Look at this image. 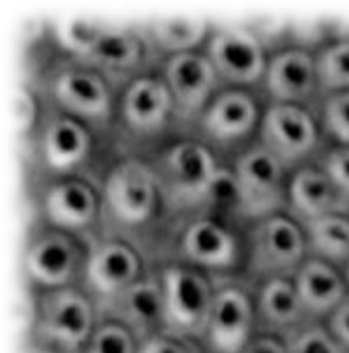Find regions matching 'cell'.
<instances>
[{"label":"cell","instance_id":"6da1fadb","mask_svg":"<svg viewBox=\"0 0 349 353\" xmlns=\"http://www.w3.org/2000/svg\"><path fill=\"white\" fill-rule=\"evenodd\" d=\"M98 321L97 302L80 285L36 292L32 339L63 353H81Z\"/></svg>","mask_w":349,"mask_h":353},{"label":"cell","instance_id":"7a4b0ae2","mask_svg":"<svg viewBox=\"0 0 349 353\" xmlns=\"http://www.w3.org/2000/svg\"><path fill=\"white\" fill-rule=\"evenodd\" d=\"M164 296V330L201 343L215 294L212 275L181 261L159 269Z\"/></svg>","mask_w":349,"mask_h":353},{"label":"cell","instance_id":"3957f363","mask_svg":"<svg viewBox=\"0 0 349 353\" xmlns=\"http://www.w3.org/2000/svg\"><path fill=\"white\" fill-rule=\"evenodd\" d=\"M307 256L304 228L286 211L254 222L245 258L250 279L257 283L279 276L293 279Z\"/></svg>","mask_w":349,"mask_h":353},{"label":"cell","instance_id":"277c9868","mask_svg":"<svg viewBox=\"0 0 349 353\" xmlns=\"http://www.w3.org/2000/svg\"><path fill=\"white\" fill-rule=\"evenodd\" d=\"M89 250L76 234L43 228L32 234L23 249V275L36 292L81 286Z\"/></svg>","mask_w":349,"mask_h":353},{"label":"cell","instance_id":"5b68a950","mask_svg":"<svg viewBox=\"0 0 349 353\" xmlns=\"http://www.w3.org/2000/svg\"><path fill=\"white\" fill-rule=\"evenodd\" d=\"M259 144L288 172L312 164L323 139L317 111L301 105L268 103L259 123Z\"/></svg>","mask_w":349,"mask_h":353},{"label":"cell","instance_id":"8992f818","mask_svg":"<svg viewBox=\"0 0 349 353\" xmlns=\"http://www.w3.org/2000/svg\"><path fill=\"white\" fill-rule=\"evenodd\" d=\"M233 174L239 190V210L253 222L287 208L290 172L262 145H253L237 157Z\"/></svg>","mask_w":349,"mask_h":353},{"label":"cell","instance_id":"52a82bcc","mask_svg":"<svg viewBox=\"0 0 349 353\" xmlns=\"http://www.w3.org/2000/svg\"><path fill=\"white\" fill-rule=\"evenodd\" d=\"M257 333L254 292L224 275L215 280V294L206 325V353H242Z\"/></svg>","mask_w":349,"mask_h":353},{"label":"cell","instance_id":"ba28073f","mask_svg":"<svg viewBox=\"0 0 349 353\" xmlns=\"http://www.w3.org/2000/svg\"><path fill=\"white\" fill-rule=\"evenodd\" d=\"M204 54L218 80L240 90L262 83L270 57L262 38L245 26H223L212 30Z\"/></svg>","mask_w":349,"mask_h":353},{"label":"cell","instance_id":"9c48e42d","mask_svg":"<svg viewBox=\"0 0 349 353\" xmlns=\"http://www.w3.org/2000/svg\"><path fill=\"white\" fill-rule=\"evenodd\" d=\"M156 174L149 164L125 160L109 170L103 186V205L123 227L136 228L149 222L158 207Z\"/></svg>","mask_w":349,"mask_h":353},{"label":"cell","instance_id":"30bf717a","mask_svg":"<svg viewBox=\"0 0 349 353\" xmlns=\"http://www.w3.org/2000/svg\"><path fill=\"white\" fill-rule=\"evenodd\" d=\"M264 90L270 103L318 108L321 102L315 52L303 46H287L268 57Z\"/></svg>","mask_w":349,"mask_h":353},{"label":"cell","instance_id":"8fae6325","mask_svg":"<svg viewBox=\"0 0 349 353\" xmlns=\"http://www.w3.org/2000/svg\"><path fill=\"white\" fill-rule=\"evenodd\" d=\"M69 43L83 61L106 72L133 70L144 58L139 34L119 26L76 22L69 28Z\"/></svg>","mask_w":349,"mask_h":353},{"label":"cell","instance_id":"7c38bea8","mask_svg":"<svg viewBox=\"0 0 349 353\" xmlns=\"http://www.w3.org/2000/svg\"><path fill=\"white\" fill-rule=\"evenodd\" d=\"M162 79L173 100L175 116L180 121L200 119L215 97L220 83L209 58L198 50L169 57Z\"/></svg>","mask_w":349,"mask_h":353},{"label":"cell","instance_id":"4fadbf2b","mask_svg":"<svg viewBox=\"0 0 349 353\" xmlns=\"http://www.w3.org/2000/svg\"><path fill=\"white\" fill-rule=\"evenodd\" d=\"M144 274L139 252L127 241L111 238L91 247L81 288L102 303L127 290Z\"/></svg>","mask_w":349,"mask_h":353},{"label":"cell","instance_id":"5bb4252c","mask_svg":"<svg viewBox=\"0 0 349 353\" xmlns=\"http://www.w3.org/2000/svg\"><path fill=\"white\" fill-rule=\"evenodd\" d=\"M100 319L122 323L142 341L164 330V296L158 274H144L131 286L97 303Z\"/></svg>","mask_w":349,"mask_h":353},{"label":"cell","instance_id":"9a60e30c","mask_svg":"<svg viewBox=\"0 0 349 353\" xmlns=\"http://www.w3.org/2000/svg\"><path fill=\"white\" fill-rule=\"evenodd\" d=\"M178 252V261L217 276L228 274L240 260L237 239L211 217H200L189 223L180 238Z\"/></svg>","mask_w":349,"mask_h":353},{"label":"cell","instance_id":"2e32d148","mask_svg":"<svg viewBox=\"0 0 349 353\" xmlns=\"http://www.w3.org/2000/svg\"><path fill=\"white\" fill-rule=\"evenodd\" d=\"M161 169L171 196L189 203H203L220 168L208 145L187 139L165 152Z\"/></svg>","mask_w":349,"mask_h":353},{"label":"cell","instance_id":"e0dca14e","mask_svg":"<svg viewBox=\"0 0 349 353\" xmlns=\"http://www.w3.org/2000/svg\"><path fill=\"white\" fill-rule=\"evenodd\" d=\"M260 111L256 99L248 90L226 88L215 94L200 117V127L211 143H244L259 130Z\"/></svg>","mask_w":349,"mask_h":353},{"label":"cell","instance_id":"ac0fdd59","mask_svg":"<svg viewBox=\"0 0 349 353\" xmlns=\"http://www.w3.org/2000/svg\"><path fill=\"white\" fill-rule=\"evenodd\" d=\"M286 213L301 225L332 213H349V200L337 190L317 163L288 175Z\"/></svg>","mask_w":349,"mask_h":353},{"label":"cell","instance_id":"d6986e66","mask_svg":"<svg viewBox=\"0 0 349 353\" xmlns=\"http://www.w3.org/2000/svg\"><path fill=\"white\" fill-rule=\"evenodd\" d=\"M52 96L64 114L80 122H106L111 116L109 86L94 69H66L53 80Z\"/></svg>","mask_w":349,"mask_h":353},{"label":"cell","instance_id":"ffe728a7","mask_svg":"<svg viewBox=\"0 0 349 353\" xmlns=\"http://www.w3.org/2000/svg\"><path fill=\"white\" fill-rule=\"evenodd\" d=\"M171 114H175L173 100L162 77L139 75L127 85L120 117L129 132L150 137L162 130Z\"/></svg>","mask_w":349,"mask_h":353},{"label":"cell","instance_id":"44dd1931","mask_svg":"<svg viewBox=\"0 0 349 353\" xmlns=\"http://www.w3.org/2000/svg\"><path fill=\"white\" fill-rule=\"evenodd\" d=\"M257 333L286 339L309 322L293 279H270L257 283L254 291Z\"/></svg>","mask_w":349,"mask_h":353},{"label":"cell","instance_id":"7402d4cb","mask_svg":"<svg viewBox=\"0 0 349 353\" xmlns=\"http://www.w3.org/2000/svg\"><path fill=\"white\" fill-rule=\"evenodd\" d=\"M293 283L310 321L324 322L349 296L343 270L318 258L307 256L293 275Z\"/></svg>","mask_w":349,"mask_h":353},{"label":"cell","instance_id":"603a6c76","mask_svg":"<svg viewBox=\"0 0 349 353\" xmlns=\"http://www.w3.org/2000/svg\"><path fill=\"white\" fill-rule=\"evenodd\" d=\"M98 213V197L85 180L69 179L49 188L44 197V216L49 227L80 236L92 227Z\"/></svg>","mask_w":349,"mask_h":353},{"label":"cell","instance_id":"cb8c5ba5","mask_svg":"<svg viewBox=\"0 0 349 353\" xmlns=\"http://www.w3.org/2000/svg\"><path fill=\"white\" fill-rule=\"evenodd\" d=\"M91 133L86 125L67 114L56 116L43 133V158L55 172H70L86 160L91 152Z\"/></svg>","mask_w":349,"mask_h":353},{"label":"cell","instance_id":"d4e9b609","mask_svg":"<svg viewBox=\"0 0 349 353\" xmlns=\"http://www.w3.org/2000/svg\"><path fill=\"white\" fill-rule=\"evenodd\" d=\"M307 254L345 270L349 264V213H332L303 225Z\"/></svg>","mask_w":349,"mask_h":353},{"label":"cell","instance_id":"484cf974","mask_svg":"<svg viewBox=\"0 0 349 353\" xmlns=\"http://www.w3.org/2000/svg\"><path fill=\"white\" fill-rule=\"evenodd\" d=\"M209 34V23L193 16L162 17L153 21L149 27L153 46L169 57L197 52Z\"/></svg>","mask_w":349,"mask_h":353},{"label":"cell","instance_id":"4316f807","mask_svg":"<svg viewBox=\"0 0 349 353\" xmlns=\"http://www.w3.org/2000/svg\"><path fill=\"white\" fill-rule=\"evenodd\" d=\"M321 99L328 94L349 91V37L329 41L315 52Z\"/></svg>","mask_w":349,"mask_h":353},{"label":"cell","instance_id":"83f0119b","mask_svg":"<svg viewBox=\"0 0 349 353\" xmlns=\"http://www.w3.org/2000/svg\"><path fill=\"white\" fill-rule=\"evenodd\" d=\"M317 114L323 138L330 145H349V91L324 96Z\"/></svg>","mask_w":349,"mask_h":353},{"label":"cell","instance_id":"f1b7e54d","mask_svg":"<svg viewBox=\"0 0 349 353\" xmlns=\"http://www.w3.org/2000/svg\"><path fill=\"white\" fill-rule=\"evenodd\" d=\"M139 341L122 323L100 319L81 353H138Z\"/></svg>","mask_w":349,"mask_h":353},{"label":"cell","instance_id":"f546056e","mask_svg":"<svg viewBox=\"0 0 349 353\" xmlns=\"http://www.w3.org/2000/svg\"><path fill=\"white\" fill-rule=\"evenodd\" d=\"M288 353H346L324 322L309 321L286 338Z\"/></svg>","mask_w":349,"mask_h":353},{"label":"cell","instance_id":"4dcf8cb0","mask_svg":"<svg viewBox=\"0 0 349 353\" xmlns=\"http://www.w3.org/2000/svg\"><path fill=\"white\" fill-rule=\"evenodd\" d=\"M317 164L343 196L349 200V145H330L323 152Z\"/></svg>","mask_w":349,"mask_h":353},{"label":"cell","instance_id":"1f68e13d","mask_svg":"<svg viewBox=\"0 0 349 353\" xmlns=\"http://www.w3.org/2000/svg\"><path fill=\"white\" fill-rule=\"evenodd\" d=\"M138 353H206V350L198 341L161 332L139 343Z\"/></svg>","mask_w":349,"mask_h":353},{"label":"cell","instance_id":"d6a6232c","mask_svg":"<svg viewBox=\"0 0 349 353\" xmlns=\"http://www.w3.org/2000/svg\"><path fill=\"white\" fill-rule=\"evenodd\" d=\"M324 325L343 350L349 353V296L324 321Z\"/></svg>","mask_w":349,"mask_h":353},{"label":"cell","instance_id":"836d02e7","mask_svg":"<svg viewBox=\"0 0 349 353\" xmlns=\"http://www.w3.org/2000/svg\"><path fill=\"white\" fill-rule=\"evenodd\" d=\"M242 353H288L286 339L273 334L256 333Z\"/></svg>","mask_w":349,"mask_h":353},{"label":"cell","instance_id":"e575fe53","mask_svg":"<svg viewBox=\"0 0 349 353\" xmlns=\"http://www.w3.org/2000/svg\"><path fill=\"white\" fill-rule=\"evenodd\" d=\"M21 353H63L58 349H55V347H50L47 344H43L39 343V341H28V344H25V347H23Z\"/></svg>","mask_w":349,"mask_h":353},{"label":"cell","instance_id":"d590c367","mask_svg":"<svg viewBox=\"0 0 349 353\" xmlns=\"http://www.w3.org/2000/svg\"><path fill=\"white\" fill-rule=\"evenodd\" d=\"M343 274H345V279H346V283H348V288H349V264L345 268V270H343Z\"/></svg>","mask_w":349,"mask_h":353}]
</instances>
